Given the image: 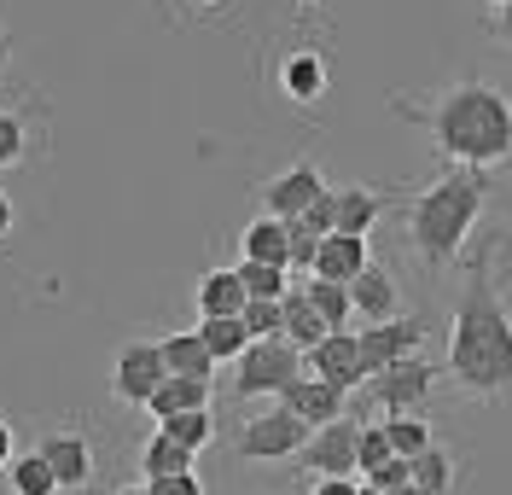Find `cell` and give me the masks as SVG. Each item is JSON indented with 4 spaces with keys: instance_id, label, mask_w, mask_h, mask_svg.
<instances>
[{
    "instance_id": "6da1fadb",
    "label": "cell",
    "mask_w": 512,
    "mask_h": 495,
    "mask_svg": "<svg viewBox=\"0 0 512 495\" xmlns=\"http://www.w3.org/2000/svg\"><path fill=\"white\" fill-rule=\"evenodd\" d=\"M396 117L425 129V140L443 152L448 164L466 169H495L512 158V94L483 82V76H460L437 88L431 99L396 94Z\"/></svg>"
},
{
    "instance_id": "7a4b0ae2",
    "label": "cell",
    "mask_w": 512,
    "mask_h": 495,
    "mask_svg": "<svg viewBox=\"0 0 512 495\" xmlns=\"http://www.w3.org/2000/svg\"><path fill=\"white\" fill-rule=\"evenodd\" d=\"M448 379L472 402H507L512 396V315L495 280H489V257H472L466 292L454 303L448 321Z\"/></svg>"
},
{
    "instance_id": "3957f363",
    "label": "cell",
    "mask_w": 512,
    "mask_h": 495,
    "mask_svg": "<svg viewBox=\"0 0 512 495\" xmlns=\"http://www.w3.org/2000/svg\"><path fill=\"white\" fill-rule=\"evenodd\" d=\"M483 204H489V169H466V164H448L443 175L408 204V239H414L419 263L431 268V274H443V268L466 251Z\"/></svg>"
},
{
    "instance_id": "277c9868",
    "label": "cell",
    "mask_w": 512,
    "mask_h": 495,
    "mask_svg": "<svg viewBox=\"0 0 512 495\" xmlns=\"http://www.w3.org/2000/svg\"><path fill=\"white\" fill-rule=\"evenodd\" d=\"M303 373V350H291L286 338H251L233 362V396L251 402V396H280Z\"/></svg>"
},
{
    "instance_id": "5b68a950",
    "label": "cell",
    "mask_w": 512,
    "mask_h": 495,
    "mask_svg": "<svg viewBox=\"0 0 512 495\" xmlns=\"http://www.w3.org/2000/svg\"><path fill=\"white\" fill-rule=\"evenodd\" d=\"M303 443H309V426L274 402L268 414H251V420L239 426V437H233V461H251V466H262V461H291Z\"/></svg>"
},
{
    "instance_id": "8992f818",
    "label": "cell",
    "mask_w": 512,
    "mask_h": 495,
    "mask_svg": "<svg viewBox=\"0 0 512 495\" xmlns=\"http://www.w3.org/2000/svg\"><path fill=\"white\" fill-rule=\"evenodd\" d=\"M355 437H361V420L338 414L332 426L309 431V443L291 455L303 478H355Z\"/></svg>"
},
{
    "instance_id": "52a82bcc",
    "label": "cell",
    "mask_w": 512,
    "mask_h": 495,
    "mask_svg": "<svg viewBox=\"0 0 512 495\" xmlns=\"http://www.w3.org/2000/svg\"><path fill=\"white\" fill-rule=\"evenodd\" d=\"M431 385H437V362H425V356H408V362H390L379 373H367V396L384 414H419Z\"/></svg>"
},
{
    "instance_id": "ba28073f",
    "label": "cell",
    "mask_w": 512,
    "mask_h": 495,
    "mask_svg": "<svg viewBox=\"0 0 512 495\" xmlns=\"http://www.w3.org/2000/svg\"><path fill=\"white\" fill-rule=\"evenodd\" d=\"M320 193H326L320 164H315V158H297L291 169H280L274 181H262V187H256V210H262V216H280V222H297L309 204H320Z\"/></svg>"
},
{
    "instance_id": "9c48e42d",
    "label": "cell",
    "mask_w": 512,
    "mask_h": 495,
    "mask_svg": "<svg viewBox=\"0 0 512 495\" xmlns=\"http://www.w3.org/2000/svg\"><path fill=\"white\" fill-rule=\"evenodd\" d=\"M163 350L158 338H134V344H123L117 350V362H111V396L117 402H128V408H146V396L163 385Z\"/></svg>"
},
{
    "instance_id": "30bf717a",
    "label": "cell",
    "mask_w": 512,
    "mask_h": 495,
    "mask_svg": "<svg viewBox=\"0 0 512 495\" xmlns=\"http://www.w3.org/2000/svg\"><path fill=\"white\" fill-rule=\"evenodd\" d=\"M35 449H41V461L53 466V478H59L64 495H82L88 484H94V437H88L82 426L47 431Z\"/></svg>"
},
{
    "instance_id": "8fae6325",
    "label": "cell",
    "mask_w": 512,
    "mask_h": 495,
    "mask_svg": "<svg viewBox=\"0 0 512 495\" xmlns=\"http://www.w3.org/2000/svg\"><path fill=\"white\" fill-rule=\"evenodd\" d=\"M303 373L326 379L332 391H361L367 385V367H361V338L350 327L344 332H326L315 350H303Z\"/></svg>"
},
{
    "instance_id": "7c38bea8",
    "label": "cell",
    "mask_w": 512,
    "mask_h": 495,
    "mask_svg": "<svg viewBox=\"0 0 512 495\" xmlns=\"http://www.w3.org/2000/svg\"><path fill=\"white\" fill-rule=\"evenodd\" d=\"M355 338H361V367H367V373H379V367H390V362L419 356V344H425V315L373 321V327H361Z\"/></svg>"
},
{
    "instance_id": "4fadbf2b",
    "label": "cell",
    "mask_w": 512,
    "mask_h": 495,
    "mask_svg": "<svg viewBox=\"0 0 512 495\" xmlns=\"http://www.w3.org/2000/svg\"><path fill=\"white\" fill-rule=\"evenodd\" d=\"M274 88L291 99V105H320L326 88H332V59L320 47H286L280 65H274Z\"/></svg>"
},
{
    "instance_id": "5bb4252c",
    "label": "cell",
    "mask_w": 512,
    "mask_h": 495,
    "mask_svg": "<svg viewBox=\"0 0 512 495\" xmlns=\"http://www.w3.org/2000/svg\"><path fill=\"white\" fill-rule=\"evenodd\" d=\"M344 402H350V391H332V385H326V379H315V373H297L286 391H280V408H286V414H297L309 431L332 426V420L344 414Z\"/></svg>"
},
{
    "instance_id": "9a60e30c",
    "label": "cell",
    "mask_w": 512,
    "mask_h": 495,
    "mask_svg": "<svg viewBox=\"0 0 512 495\" xmlns=\"http://www.w3.org/2000/svg\"><path fill=\"white\" fill-rule=\"evenodd\" d=\"M326 204H332V233H355V239H367L384 216V193L379 187H361V181L326 187Z\"/></svg>"
},
{
    "instance_id": "2e32d148",
    "label": "cell",
    "mask_w": 512,
    "mask_h": 495,
    "mask_svg": "<svg viewBox=\"0 0 512 495\" xmlns=\"http://www.w3.org/2000/svg\"><path fill=\"white\" fill-rule=\"evenodd\" d=\"M350 303L367 327H373V321H396V315H402V286H396V274L384 263H367L350 280Z\"/></svg>"
},
{
    "instance_id": "e0dca14e",
    "label": "cell",
    "mask_w": 512,
    "mask_h": 495,
    "mask_svg": "<svg viewBox=\"0 0 512 495\" xmlns=\"http://www.w3.org/2000/svg\"><path fill=\"white\" fill-rule=\"evenodd\" d=\"M373 263V251H367V239H355V233H326L315 251V280H338V286H350L361 268Z\"/></svg>"
},
{
    "instance_id": "ac0fdd59",
    "label": "cell",
    "mask_w": 512,
    "mask_h": 495,
    "mask_svg": "<svg viewBox=\"0 0 512 495\" xmlns=\"http://www.w3.org/2000/svg\"><path fill=\"white\" fill-rule=\"evenodd\" d=\"M192 309H198V321H210V315H239V309H245L239 268H204V274L192 280Z\"/></svg>"
},
{
    "instance_id": "d6986e66",
    "label": "cell",
    "mask_w": 512,
    "mask_h": 495,
    "mask_svg": "<svg viewBox=\"0 0 512 495\" xmlns=\"http://www.w3.org/2000/svg\"><path fill=\"white\" fill-rule=\"evenodd\" d=\"M280 338H286L291 350H315L320 338H326V321L315 315V303L303 297V286H291L280 297Z\"/></svg>"
},
{
    "instance_id": "ffe728a7",
    "label": "cell",
    "mask_w": 512,
    "mask_h": 495,
    "mask_svg": "<svg viewBox=\"0 0 512 495\" xmlns=\"http://www.w3.org/2000/svg\"><path fill=\"white\" fill-rule=\"evenodd\" d=\"M187 408H210V379H181V373H163V385L146 396V414H152V420L187 414Z\"/></svg>"
},
{
    "instance_id": "44dd1931",
    "label": "cell",
    "mask_w": 512,
    "mask_h": 495,
    "mask_svg": "<svg viewBox=\"0 0 512 495\" xmlns=\"http://www.w3.org/2000/svg\"><path fill=\"white\" fill-rule=\"evenodd\" d=\"M158 350H163L169 373H181V379H216V362H210V350H204L198 332H169V338H158Z\"/></svg>"
},
{
    "instance_id": "7402d4cb",
    "label": "cell",
    "mask_w": 512,
    "mask_h": 495,
    "mask_svg": "<svg viewBox=\"0 0 512 495\" xmlns=\"http://www.w3.org/2000/svg\"><path fill=\"white\" fill-rule=\"evenodd\" d=\"M239 251H245L251 263L286 268V222H280V216H251V222L239 228Z\"/></svg>"
},
{
    "instance_id": "603a6c76",
    "label": "cell",
    "mask_w": 512,
    "mask_h": 495,
    "mask_svg": "<svg viewBox=\"0 0 512 495\" xmlns=\"http://www.w3.org/2000/svg\"><path fill=\"white\" fill-rule=\"evenodd\" d=\"M198 338H204V350H210V362H239V350L251 344V332H245V321L239 315H210V321H198Z\"/></svg>"
},
{
    "instance_id": "cb8c5ba5",
    "label": "cell",
    "mask_w": 512,
    "mask_h": 495,
    "mask_svg": "<svg viewBox=\"0 0 512 495\" xmlns=\"http://www.w3.org/2000/svg\"><path fill=\"white\" fill-rule=\"evenodd\" d=\"M303 297L315 303V315L326 321V332H344L355 321V303H350V286H338V280H303Z\"/></svg>"
},
{
    "instance_id": "d4e9b609",
    "label": "cell",
    "mask_w": 512,
    "mask_h": 495,
    "mask_svg": "<svg viewBox=\"0 0 512 495\" xmlns=\"http://www.w3.org/2000/svg\"><path fill=\"white\" fill-rule=\"evenodd\" d=\"M6 490L12 495H64L53 466L41 461V449H18V461L6 466Z\"/></svg>"
},
{
    "instance_id": "484cf974",
    "label": "cell",
    "mask_w": 512,
    "mask_h": 495,
    "mask_svg": "<svg viewBox=\"0 0 512 495\" xmlns=\"http://www.w3.org/2000/svg\"><path fill=\"white\" fill-rule=\"evenodd\" d=\"M192 461H198V455H192V449H181V443H169L163 431L140 443V478H146V484H152V478H175V472H192Z\"/></svg>"
},
{
    "instance_id": "4316f807",
    "label": "cell",
    "mask_w": 512,
    "mask_h": 495,
    "mask_svg": "<svg viewBox=\"0 0 512 495\" xmlns=\"http://www.w3.org/2000/svg\"><path fill=\"white\" fill-rule=\"evenodd\" d=\"M379 431L390 437V455H402V461H414V455H425V449L437 443V431H431L425 414H390Z\"/></svg>"
},
{
    "instance_id": "83f0119b",
    "label": "cell",
    "mask_w": 512,
    "mask_h": 495,
    "mask_svg": "<svg viewBox=\"0 0 512 495\" xmlns=\"http://www.w3.org/2000/svg\"><path fill=\"white\" fill-rule=\"evenodd\" d=\"M158 431L169 437V443H181V449H210L216 443V414L210 408H187V414H169V420H158Z\"/></svg>"
},
{
    "instance_id": "f1b7e54d",
    "label": "cell",
    "mask_w": 512,
    "mask_h": 495,
    "mask_svg": "<svg viewBox=\"0 0 512 495\" xmlns=\"http://www.w3.org/2000/svg\"><path fill=\"white\" fill-rule=\"evenodd\" d=\"M414 484L425 495H454V484H460V461L448 455L443 443H431L425 455H414Z\"/></svg>"
},
{
    "instance_id": "f546056e",
    "label": "cell",
    "mask_w": 512,
    "mask_h": 495,
    "mask_svg": "<svg viewBox=\"0 0 512 495\" xmlns=\"http://www.w3.org/2000/svg\"><path fill=\"white\" fill-rule=\"evenodd\" d=\"M30 146H35V134L24 123V111L18 105H0V169L30 164Z\"/></svg>"
},
{
    "instance_id": "4dcf8cb0",
    "label": "cell",
    "mask_w": 512,
    "mask_h": 495,
    "mask_svg": "<svg viewBox=\"0 0 512 495\" xmlns=\"http://www.w3.org/2000/svg\"><path fill=\"white\" fill-rule=\"evenodd\" d=\"M239 286H245V297H286L291 292V268L239 257Z\"/></svg>"
},
{
    "instance_id": "1f68e13d",
    "label": "cell",
    "mask_w": 512,
    "mask_h": 495,
    "mask_svg": "<svg viewBox=\"0 0 512 495\" xmlns=\"http://www.w3.org/2000/svg\"><path fill=\"white\" fill-rule=\"evenodd\" d=\"M320 239H326V233H315L303 216H297V222H286V268H291V274H309V268H315Z\"/></svg>"
},
{
    "instance_id": "d6a6232c",
    "label": "cell",
    "mask_w": 512,
    "mask_h": 495,
    "mask_svg": "<svg viewBox=\"0 0 512 495\" xmlns=\"http://www.w3.org/2000/svg\"><path fill=\"white\" fill-rule=\"evenodd\" d=\"M239 321L251 338H280V297H245Z\"/></svg>"
},
{
    "instance_id": "836d02e7",
    "label": "cell",
    "mask_w": 512,
    "mask_h": 495,
    "mask_svg": "<svg viewBox=\"0 0 512 495\" xmlns=\"http://www.w3.org/2000/svg\"><path fill=\"white\" fill-rule=\"evenodd\" d=\"M384 461H390V437L379 426H361V437H355V478H373Z\"/></svg>"
},
{
    "instance_id": "e575fe53",
    "label": "cell",
    "mask_w": 512,
    "mask_h": 495,
    "mask_svg": "<svg viewBox=\"0 0 512 495\" xmlns=\"http://www.w3.org/2000/svg\"><path fill=\"white\" fill-rule=\"evenodd\" d=\"M367 484H373V490H396V484H414V461H402V455H390V461H384L379 472L367 478Z\"/></svg>"
},
{
    "instance_id": "d590c367",
    "label": "cell",
    "mask_w": 512,
    "mask_h": 495,
    "mask_svg": "<svg viewBox=\"0 0 512 495\" xmlns=\"http://www.w3.org/2000/svg\"><path fill=\"white\" fill-rule=\"evenodd\" d=\"M146 490L152 495H204V478L198 472H175V478H152Z\"/></svg>"
},
{
    "instance_id": "8d00e7d4",
    "label": "cell",
    "mask_w": 512,
    "mask_h": 495,
    "mask_svg": "<svg viewBox=\"0 0 512 495\" xmlns=\"http://www.w3.org/2000/svg\"><path fill=\"white\" fill-rule=\"evenodd\" d=\"M483 30L495 35V41H501V47H512V0H507V6H495V12H489V18H483Z\"/></svg>"
},
{
    "instance_id": "74e56055",
    "label": "cell",
    "mask_w": 512,
    "mask_h": 495,
    "mask_svg": "<svg viewBox=\"0 0 512 495\" xmlns=\"http://www.w3.org/2000/svg\"><path fill=\"white\" fill-rule=\"evenodd\" d=\"M309 495H361V478H315Z\"/></svg>"
},
{
    "instance_id": "f35d334b",
    "label": "cell",
    "mask_w": 512,
    "mask_h": 495,
    "mask_svg": "<svg viewBox=\"0 0 512 495\" xmlns=\"http://www.w3.org/2000/svg\"><path fill=\"white\" fill-rule=\"evenodd\" d=\"M12 461H18V426H12V420L0 414V472H6Z\"/></svg>"
},
{
    "instance_id": "ab89813d",
    "label": "cell",
    "mask_w": 512,
    "mask_h": 495,
    "mask_svg": "<svg viewBox=\"0 0 512 495\" xmlns=\"http://www.w3.org/2000/svg\"><path fill=\"white\" fill-rule=\"evenodd\" d=\"M12 228H18V204L0 193V239H12Z\"/></svg>"
},
{
    "instance_id": "60d3db41",
    "label": "cell",
    "mask_w": 512,
    "mask_h": 495,
    "mask_svg": "<svg viewBox=\"0 0 512 495\" xmlns=\"http://www.w3.org/2000/svg\"><path fill=\"white\" fill-rule=\"evenodd\" d=\"M12 53H18V47H12V30H6V18H0V76L12 70Z\"/></svg>"
},
{
    "instance_id": "b9f144b4",
    "label": "cell",
    "mask_w": 512,
    "mask_h": 495,
    "mask_svg": "<svg viewBox=\"0 0 512 495\" xmlns=\"http://www.w3.org/2000/svg\"><path fill=\"white\" fill-rule=\"evenodd\" d=\"M187 6H198V12H216V6H227V0H187Z\"/></svg>"
},
{
    "instance_id": "7bdbcfd3",
    "label": "cell",
    "mask_w": 512,
    "mask_h": 495,
    "mask_svg": "<svg viewBox=\"0 0 512 495\" xmlns=\"http://www.w3.org/2000/svg\"><path fill=\"white\" fill-rule=\"evenodd\" d=\"M384 495H425L419 484H396V490H384Z\"/></svg>"
},
{
    "instance_id": "ee69618b",
    "label": "cell",
    "mask_w": 512,
    "mask_h": 495,
    "mask_svg": "<svg viewBox=\"0 0 512 495\" xmlns=\"http://www.w3.org/2000/svg\"><path fill=\"white\" fill-rule=\"evenodd\" d=\"M117 495H152V490H146V484H128V490H117Z\"/></svg>"
},
{
    "instance_id": "f6af8a7d",
    "label": "cell",
    "mask_w": 512,
    "mask_h": 495,
    "mask_svg": "<svg viewBox=\"0 0 512 495\" xmlns=\"http://www.w3.org/2000/svg\"><path fill=\"white\" fill-rule=\"evenodd\" d=\"M501 216H507V228H512V193H507V204H501Z\"/></svg>"
},
{
    "instance_id": "bcb514c9",
    "label": "cell",
    "mask_w": 512,
    "mask_h": 495,
    "mask_svg": "<svg viewBox=\"0 0 512 495\" xmlns=\"http://www.w3.org/2000/svg\"><path fill=\"white\" fill-rule=\"evenodd\" d=\"M361 495H384V490H373V484H367V478H361Z\"/></svg>"
},
{
    "instance_id": "7dc6e473",
    "label": "cell",
    "mask_w": 512,
    "mask_h": 495,
    "mask_svg": "<svg viewBox=\"0 0 512 495\" xmlns=\"http://www.w3.org/2000/svg\"><path fill=\"white\" fill-rule=\"evenodd\" d=\"M297 6H315V0H297Z\"/></svg>"
},
{
    "instance_id": "c3c4849f",
    "label": "cell",
    "mask_w": 512,
    "mask_h": 495,
    "mask_svg": "<svg viewBox=\"0 0 512 495\" xmlns=\"http://www.w3.org/2000/svg\"><path fill=\"white\" fill-rule=\"evenodd\" d=\"M489 6H507V0H489Z\"/></svg>"
},
{
    "instance_id": "681fc988",
    "label": "cell",
    "mask_w": 512,
    "mask_h": 495,
    "mask_svg": "<svg viewBox=\"0 0 512 495\" xmlns=\"http://www.w3.org/2000/svg\"><path fill=\"white\" fill-rule=\"evenodd\" d=\"M163 6H169V0H163Z\"/></svg>"
}]
</instances>
